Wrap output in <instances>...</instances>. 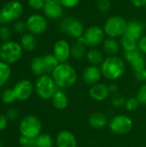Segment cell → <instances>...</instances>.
<instances>
[{
	"mask_svg": "<svg viewBox=\"0 0 146 147\" xmlns=\"http://www.w3.org/2000/svg\"><path fill=\"white\" fill-rule=\"evenodd\" d=\"M63 5L59 0H47L43 8L45 15L50 19H59L63 15Z\"/></svg>",
	"mask_w": 146,
	"mask_h": 147,
	"instance_id": "cell-15",
	"label": "cell"
},
{
	"mask_svg": "<svg viewBox=\"0 0 146 147\" xmlns=\"http://www.w3.org/2000/svg\"><path fill=\"white\" fill-rule=\"evenodd\" d=\"M52 105L55 109L63 110L68 106V97L62 91H56L53 96L52 97Z\"/></svg>",
	"mask_w": 146,
	"mask_h": 147,
	"instance_id": "cell-24",
	"label": "cell"
},
{
	"mask_svg": "<svg viewBox=\"0 0 146 147\" xmlns=\"http://www.w3.org/2000/svg\"><path fill=\"white\" fill-rule=\"evenodd\" d=\"M16 100L27 101L30 98L34 91V85L31 81L28 79H22L18 81L13 87Z\"/></svg>",
	"mask_w": 146,
	"mask_h": 147,
	"instance_id": "cell-13",
	"label": "cell"
},
{
	"mask_svg": "<svg viewBox=\"0 0 146 147\" xmlns=\"http://www.w3.org/2000/svg\"><path fill=\"white\" fill-rule=\"evenodd\" d=\"M102 71L97 65H89L85 68L83 73V79L85 84L89 85H94L99 83L102 78Z\"/></svg>",
	"mask_w": 146,
	"mask_h": 147,
	"instance_id": "cell-16",
	"label": "cell"
},
{
	"mask_svg": "<svg viewBox=\"0 0 146 147\" xmlns=\"http://www.w3.org/2000/svg\"><path fill=\"white\" fill-rule=\"evenodd\" d=\"M120 43L125 52H130L139 48V41L126 36V34L121 36Z\"/></svg>",
	"mask_w": 146,
	"mask_h": 147,
	"instance_id": "cell-27",
	"label": "cell"
},
{
	"mask_svg": "<svg viewBox=\"0 0 146 147\" xmlns=\"http://www.w3.org/2000/svg\"><path fill=\"white\" fill-rule=\"evenodd\" d=\"M97 8L102 12H106L110 9L111 1L110 0H97Z\"/></svg>",
	"mask_w": 146,
	"mask_h": 147,
	"instance_id": "cell-36",
	"label": "cell"
},
{
	"mask_svg": "<svg viewBox=\"0 0 146 147\" xmlns=\"http://www.w3.org/2000/svg\"><path fill=\"white\" fill-rule=\"evenodd\" d=\"M43 59L45 61L46 69L47 73H52L55 70V68L60 64L53 54H46V55L43 56Z\"/></svg>",
	"mask_w": 146,
	"mask_h": 147,
	"instance_id": "cell-29",
	"label": "cell"
},
{
	"mask_svg": "<svg viewBox=\"0 0 146 147\" xmlns=\"http://www.w3.org/2000/svg\"><path fill=\"white\" fill-rule=\"evenodd\" d=\"M56 85L62 89L72 87L77 81V74L72 65L68 63H60L52 72Z\"/></svg>",
	"mask_w": 146,
	"mask_h": 147,
	"instance_id": "cell-1",
	"label": "cell"
},
{
	"mask_svg": "<svg viewBox=\"0 0 146 147\" xmlns=\"http://www.w3.org/2000/svg\"><path fill=\"white\" fill-rule=\"evenodd\" d=\"M140 103L139 102L138 99L136 97H129L126 99V104H125V108L128 110V111H135L139 109Z\"/></svg>",
	"mask_w": 146,
	"mask_h": 147,
	"instance_id": "cell-32",
	"label": "cell"
},
{
	"mask_svg": "<svg viewBox=\"0 0 146 147\" xmlns=\"http://www.w3.org/2000/svg\"><path fill=\"white\" fill-rule=\"evenodd\" d=\"M145 26L141 22L132 20L127 22V28L125 34L135 40H139L143 37Z\"/></svg>",
	"mask_w": 146,
	"mask_h": 147,
	"instance_id": "cell-19",
	"label": "cell"
},
{
	"mask_svg": "<svg viewBox=\"0 0 146 147\" xmlns=\"http://www.w3.org/2000/svg\"><path fill=\"white\" fill-rule=\"evenodd\" d=\"M6 117L9 121H15L18 119L19 117V112L17 109H14V108H11V109H9L6 112Z\"/></svg>",
	"mask_w": 146,
	"mask_h": 147,
	"instance_id": "cell-37",
	"label": "cell"
},
{
	"mask_svg": "<svg viewBox=\"0 0 146 147\" xmlns=\"http://www.w3.org/2000/svg\"><path fill=\"white\" fill-rule=\"evenodd\" d=\"M133 125V121L129 116L119 115L111 120L109 123V128L111 132L116 135H125L132 130Z\"/></svg>",
	"mask_w": 146,
	"mask_h": 147,
	"instance_id": "cell-7",
	"label": "cell"
},
{
	"mask_svg": "<svg viewBox=\"0 0 146 147\" xmlns=\"http://www.w3.org/2000/svg\"><path fill=\"white\" fill-rule=\"evenodd\" d=\"M20 146L22 147H36L35 139L27 138L24 136H20L18 140Z\"/></svg>",
	"mask_w": 146,
	"mask_h": 147,
	"instance_id": "cell-34",
	"label": "cell"
},
{
	"mask_svg": "<svg viewBox=\"0 0 146 147\" xmlns=\"http://www.w3.org/2000/svg\"><path fill=\"white\" fill-rule=\"evenodd\" d=\"M0 147H2V146H1V145H0Z\"/></svg>",
	"mask_w": 146,
	"mask_h": 147,
	"instance_id": "cell-50",
	"label": "cell"
},
{
	"mask_svg": "<svg viewBox=\"0 0 146 147\" xmlns=\"http://www.w3.org/2000/svg\"><path fill=\"white\" fill-rule=\"evenodd\" d=\"M57 85L52 78L49 75H42L39 77L35 84V90L37 95L44 100H48L53 96L57 91Z\"/></svg>",
	"mask_w": 146,
	"mask_h": 147,
	"instance_id": "cell-6",
	"label": "cell"
},
{
	"mask_svg": "<svg viewBox=\"0 0 146 147\" xmlns=\"http://www.w3.org/2000/svg\"><path fill=\"white\" fill-rule=\"evenodd\" d=\"M21 46L22 47V49L30 52L35 49L36 45H37V40L35 36L29 33V34H24L22 38H21Z\"/></svg>",
	"mask_w": 146,
	"mask_h": 147,
	"instance_id": "cell-25",
	"label": "cell"
},
{
	"mask_svg": "<svg viewBox=\"0 0 146 147\" xmlns=\"http://www.w3.org/2000/svg\"><path fill=\"white\" fill-rule=\"evenodd\" d=\"M143 77H144V81H146V69H145L143 72Z\"/></svg>",
	"mask_w": 146,
	"mask_h": 147,
	"instance_id": "cell-47",
	"label": "cell"
},
{
	"mask_svg": "<svg viewBox=\"0 0 146 147\" xmlns=\"http://www.w3.org/2000/svg\"><path fill=\"white\" fill-rule=\"evenodd\" d=\"M71 55L74 59L80 60L82 59L84 55H86V49L84 43L77 40V42L71 47Z\"/></svg>",
	"mask_w": 146,
	"mask_h": 147,
	"instance_id": "cell-26",
	"label": "cell"
},
{
	"mask_svg": "<svg viewBox=\"0 0 146 147\" xmlns=\"http://www.w3.org/2000/svg\"><path fill=\"white\" fill-rule=\"evenodd\" d=\"M42 130V124L40 119L34 115H27L22 118L19 125L21 136L36 139Z\"/></svg>",
	"mask_w": 146,
	"mask_h": 147,
	"instance_id": "cell-3",
	"label": "cell"
},
{
	"mask_svg": "<svg viewBox=\"0 0 146 147\" xmlns=\"http://www.w3.org/2000/svg\"><path fill=\"white\" fill-rule=\"evenodd\" d=\"M26 28H27V25L22 21H17L14 24V29L17 33H23Z\"/></svg>",
	"mask_w": 146,
	"mask_h": 147,
	"instance_id": "cell-41",
	"label": "cell"
},
{
	"mask_svg": "<svg viewBox=\"0 0 146 147\" xmlns=\"http://www.w3.org/2000/svg\"><path fill=\"white\" fill-rule=\"evenodd\" d=\"M145 28H146V22H145Z\"/></svg>",
	"mask_w": 146,
	"mask_h": 147,
	"instance_id": "cell-48",
	"label": "cell"
},
{
	"mask_svg": "<svg viewBox=\"0 0 146 147\" xmlns=\"http://www.w3.org/2000/svg\"><path fill=\"white\" fill-rule=\"evenodd\" d=\"M28 5L34 9H43L45 5L44 0H28Z\"/></svg>",
	"mask_w": 146,
	"mask_h": 147,
	"instance_id": "cell-39",
	"label": "cell"
},
{
	"mask_svg": "<svg viewBox=\"0 0 146 147\" xmlns=\"http://www.w3.org/2000/svg\"><path fill=\"white\" fill-rule=\"evenodd\" d=\"M102 74L108 80H116L123 76L126 71L124 60L118 56H108L101 65Z\"/></svg>",
	"mask_w": 146,
	"mask_h": 147,
	"instance_id": "cell-2",
	"label": "cell"
},
{
	"mask_svg": "<svg viewBox=\"0 0 146 147\" xmlns=\"http://www.w3.org/2000/svg\"><path fill=\"white\" fill-rule=\"evenodd\" d=\"M11 75L10 65L2 60H0V87L4 85L9 79Z\"/></svg>",
	"mask_w": 146,
	"mask_h": 147,
	"instance_id": "cell-28",
	"label": "cell"
},
{
	"mask_svg": "<svg viewBox=\"0 0 146 147\" xmlns=\"http://www.w3.org/2000/svg\"><path fill=\"white\" fill-rule=\"evenodd\" d=\"M8 121L9 120L7 119L6 115L0 113V132L6 129V127L8 126Z\"/></svg>",
	"mask_w": 146,
	"mask_h": 147,
	"instance_id": "cell-42",
	"label": "cell"
},
{
	"mask_svg": "<svg viewBox=\"0 0 146 147\" xmlns=\"http://www.w3.org/2000/svg\"><path fill=\"white\" fill-rule=\"evenodd\" d=\"M139 49L144 53L146 54V35L143 36L139 40Z\"/></svg>",
	"mask_w": 146,
	"mask_h": 147,
	"instance_id": "cell-43",
	"label": "cell"
},
{
	"mask_svg": "<svg viewBox=\"0 0 146 147\" xmlns=\"http://www.w3.org/2000/svg\"><path fill=\"white\" fill-rule=\"evenodd\" d=\"M127 22L126 19L120 16H113L107 19L104 23L103 30L111 38L123 36L126 31Z\"/></svg>",
	"mask_w": 146,
	"mask_h": 147,
	"instance_id": "cell-5",
	"label": "cell"
},
{
	"mask_svg": "<svg viewBox=\"0 0 146 147\" xmlns=\"http://www.w3.org/2000/svg\"><path fill=\"white\" fill-rule=\"evenodd\" d=\"M59 63H65L71 56V47L65 40H59L53 46V53Z\"/></svg>",
	"mask_w": 146,
	"mask_h": 147,
	"instance_id": "cell-14",
	"label": "cell"
},
{
	"mask_svg": "<svg viewBox=\"0 0 146 147\" xmlns=\"http://www.w3.org/2000/svg\"><path fill=\"white\" fill-rule=\"evenodd\" d=\"M36 147H52L53 140L51 135L47 134H40L36 139Z\"/></svg>",
	"mask_w": 146,
	"mask_h": 147,
	"instance_id": "cell-30",
	"label": "cell"
},
{
	"mask_svg": "<svg viewBox=\"0 0 146 147\" xmlns=\"http://www.w3.org/2000/svg\"><path fill=\"white\" fill-rule=\"evenodd\" d=\"M44 1H45V2H46V1H47V0H44Z\"/></svg>",
	"mask_w": 146,
	"mask_h": 147,
	"instance_id": "cell-49",
	"label": "cell"
},
{
	"mask_svg": "<svg viewBox=\"0 0 146 147\" xmlns=\"http://www.w3.org/2000/svg\"><path fill=\"white\" fill-rule=\"evenodd\" d=\"M126 101V99L123 96L115 95V96H113V98L111 100V102L116 108H122V107H125Z\"/></svg>",
	"mask_w": 146,
	"mask_h": 147,
	"instance_id": "cell-35",
	"label": "cell"
},
{
	"mask_svg": "<svg viewBox=\"0 0 146 147\" xmlns=\"http://www.w3.org/2000/svg\"><path fill=\"white\" fill-rule=\"evenodd\" d=\"M10 37H11V33H10L9 28L5 26L1 27L0 28V38L3 40V42L9 40Z\"/></svg>",
	"mask_w": 146,
	"mask_h": 147,
	"instance_id": "cell-38",
	"label": "cell"
},
{
	"mask_svg": "<svg viewBox=\"0 0 146 147\" xmlns=\"http://www.w3.org/2000/svg\"><path fill=\"white\" fill-rule=\"evenodd\" d=\"M60 29L65 34L78 39L84 34V28L83 22L74 17H67L60 23Z\"/></svg>",
	"mask_w": 146,
	"mask_h": 147,
	"instance_id": "cell-8",
	"label": "cell"
},
{
	"mask_svg": "<svg viewBox=\"0 0 146 147\" xmlns=\"http://www.w3.org/2000/svg\"><path fill=\"white\" fill-rule=\"evenodd\" d=\"M7 22H9L7 21V19L5 18V16L3 15V13H2L1 10H0V23L5 24V23H7Z\"/></svg>",
	"mask_w": 146,
	"mask_h": 147,
	"instance_id": "cell-45",
	"label": "cell"
},
{
	"mask_svg": "<svg viewBox=\"0 0 146 147\" xmlns=\"http://www.w3.org/2000/svg\"><path fill=\"white\" fill-rule=\"evenodd\" d=\"M22 50L21 44L15 41H4L0 47V59L9 65L14 64L21 59Z\"/></svg>",
	"mask_w": 146,
	"mask_h": 147,
	"instance_id": "cell-4",
	"label": "cell"
},
{
	"mask_svg": "<svg viewBox=\"0 0 146 147\" xmlns=\"http://www.w3.org/2000/svg\"><path fill=\"white\" fill-rule=\"evenodd\" d=\"M132 3L137 8H142L146 6V0H131Z\"/></svg>",
	"mask_w": 146,
	"mask_h": 147,
	"instance_id": "cell-44",
	"label": "cell"
},
{
	"mask_svg": "<svg viewBox=\"0 0 146 147\" xmlns=\"http://www.w3.org/2000/svg\"><path fill=\"white\" fill-rule=\"evenodd\" d=\"M1 12L5 16L8 22L15 21L20 18L23 12V5L17 0L8 2L1 9Z\"/></svg>",
	"mask_w": 146,
	"mask_h": 147,
	"instance_id": "cell-12",
	"label": "cell"
},
{
	"mask_svg": "<svg viewBox=\"0 0 146 147\" xmlns=\"http://www.w3.org/2000/svg\"><path fill=\"white\" fill-rule=\"evenodd\" d=\"M89 125L94 128V129H102L103 127H106L107 123H108V119L107 116L100 112H96V113H93L89 120H88Z\"/></svg>",
	"mask_w": 146,
	"mask_h": 147,
	"instance_id": "cell-20",
	"label": "cell"
},
{
	"mask_svg": "<svg viewBox=\"0 0 146 147\" xmlns=\"http://www.w3.org/2000/svg\"><path fill=\"white\" fill-rule=\"evenodd\" d=\"M59 2L61 3L64 8L72 9L79 3L80 0H59Z\"/></svg>",
	"mask_w": 146,
	"mask_h": 147,
	"instance_id": "cell-40",
	"label": "cell"
},
{
	"mask_svg": "<svg viewBox=\"0 0 146 147\" xmlns=\"http://www.w3.org/2000/svg\"><path fill=\"white\" fill-rule=\"evenodd\" d=\"M108 88H109L110 93H111V92L114 93V92H116V91L118 90V87H117L116 84H111L110 86H108Z\"/></svg>",
	"mask_w": 146,
	"mask_h": 147,
	"instance_id": "cell-46",
	"label": "cell"
},
{
	"mask_svg": "<svg viewBox=\"0 0 146 147\" xmlns=\"http://www.w3.org/2000/svg\"><path fill=\"white\" fill-rule=\"evenodd\" d=\"M27 28L34 35L42 34L47 28V22L46 18L40 14L31 15L26 22Z\"/></svg>",
	"mask_w": 146,
	"mask_h": 147,
	"instance_id": "cell-10",
	"label": "cell"
},
{
	"mask_svg": "<svg viewBox=\"0 0 146 147\" xmlns=\"http://www.w3.org/2000/svg\"><path fill=\"white\" fill-rule=\"evenodd\" d=\"M30 68H31L32 72L34 75H36L38 77L44 75L46 72V65H45L43 57L37 56V57L34 58L31 61Z\"/></svg>",
	"mask_w": 146,
	"mask_h": 147,
	"instance_id": "cell-22",
	"label": "cell"
},
{
	"mask_svg": "<svg viewBox=\"0 0 146 147\" xmlns=\"http://www.w3.org/2000/svg\"><path fill=\"white\" fill-rule=\"evenodd\" d=\"M89 95L94 101L103 102L109 96L110 90L108 86L98 83L91 86L89 90Z\"/></svg>",
	"mask_w": 146,
	"mask_h": 147,
	"instance_id": "cell-17",
	"label": "cell"
},
{
	"mask_svg": "<svg viewBox=\"0 0 146 147\" xmlns=\"http://www.w3.org/2000/svg\"><path fill=\"white\" fill-rule=\"evenodd\" d=\"M136 98L142 105H146V84H143L138 90Z\"/></svg>",
	"mask_w": 146,
	"mask_h": 147,
	"instance_id": "cell-33",
	"label": "cell"
},
{
	"mask_svg": "<svg viewBox=\"0 0 146 147\" xmlns=\"http://www.w3.org/2000/svg\"><path fill=\"white\" fill-rule=\"evenodd\" d=\"M120 43L116 40V38L109 37L108 39H106L103 42L104 52L109 56H115L120 52Z\"/></svg>",
	"mask_w": 146,
	"mask_h": 147,
	"instance_id": "cell-21",
	"label": "cell"
},
{
	"mask_svg": "<svg viewBox=\"0 0 146 147\" xmlns=\"http://www.w3.org/2000/svg\"><path fill=\"white\" fill-rule=\"evenodd\" d=\"M86 59L88 62L92 65H102L104 61L103 53L97 48H91L86 53Z\"/></svg>",
	"mask_w": 146,
	"mask_h": 147,
	"instance_id": "cell-23",
	"label": "cell"
},
{
	"mask_svg": "<svg viewBox=\"0 0 146 147\" xmlns=\"http://www.w3.org/2000/svg\"><path fill=\"white\" fill-rule=\"evenodd\" d=\"M125 59L132 66L135 72L142 71L145 69L146 61L144 53L138 48L133 51L125 52Z\"/></svg>",
	"mask_w": 146,
	"mask_h": 147,
	"instance_id": "cell-11",
	"label": "cell"
},
{
	"mask_svg": "<svg viewBox=\"0 0 146 147\" xmlns=\"http://www.w3.org/2000/svg\"><path fill=\"white\" fill-rule=\"evenodd\" d=\"M104 35L105 32L103 28H102L100 26L94 25L88 28L84 31L83 38L85 46L94 47H97L104 40Z\"/></svg>",
	"mask_w": 146,
	"mask_h": 147,
	"instance_id": "cell-9",
	"label": "cell"
},
{
	"mask_svg": "<svg viewBox=\"0 0 146 147\" xmlns=\"http://www.w3.org/2000/svg\"><path fill=\"white\" fill-rule=\"evenodd\" d=\"M56 145L57 147H77V141L75 135L71 132L63 130L57 135Z\"/></svg>",
	"mask_w": 146,
	"mask_h": 147,
	"instance_id": "cell-18",
	"label": "cell"
},
{
	"mask_svg": "<svg viewBox=\"0 0 146 147\" xmlns=\"http://www.w3.org/2000/svg\"><path fill=\"white\" fill-rule=\"evenodd\" d=\"M1 100L3 103L5 104H11L13 103L15 100V95L13 90V89H6L3 91L2 96H1Z\"/></svg>",
	"mask_w": 146,
	"mask_h": 147,
	"instance_id": "cell-31",
	"label": "cell"
}]
</instances>
